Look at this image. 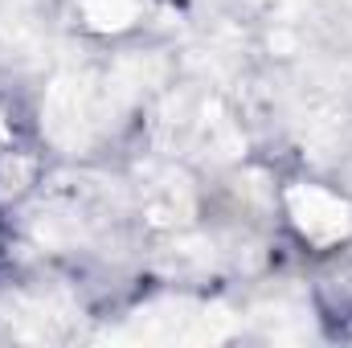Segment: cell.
<instances>
[{"label":"cell","instance_id":"cell-1","mask_svg":"<svg viewBox=\"0 0 352 348\" xmlns=\"http://www.w3.org/2000/svg\"><path fill=\"white\" fill-rule=\"evenodd\" d=\"M291 209H295L303 234H311L316 242H332L336 234L349 230V209L336 197L320 193V188H295L291 193Z\"/></svg>","mask_w":352,"mask_h":348},{"label":"cell","instance_id":"cell-2","mask_svg":"<svg viewBox=\"0 0 352 348\" xmlns=\"http://www.w3.org/2000/svg\"><path fill=\"white\" fill-rule=\"evenodd\" d=\"M90 12V21L94 25H102V29H119V25H127L131 17H135V8H140V0H82Z\"/></svg>","mask_w":352,"mask_h":348}]
</instances>
